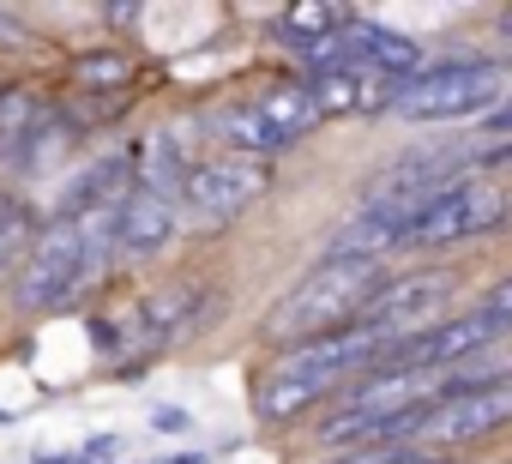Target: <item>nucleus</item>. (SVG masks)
<instances>
[{
    "instance_id": "nucleus-1",
    "label": "nucleus",
    "mask_w": 512,
    "mask_h": 464,
    "mask_svg": "<svg viewBox=\"0 0 512 464\" xmlns=\"http://www.w3.org/2000/svg\"><path fill=\"white\" fill-rule=\"evenodd\" d=\"M115 223H121V205L85 211V217H55L31 242V260L19 272V290H13L19 314H55L73 296H85L109 272V260H121L115 254V236H121Z\"/></svg>"
},
{
    "instance_id": "nucleus-2",
    "label": "nucleus",
    "mask_w": 512,
    "mask_h": 464,
    "mask_svg": "<svg viewBox=\"0 0 512 464\" xmlns=\"http://www.w3.org/2000/svg\"><path fill=\"white\" fill-rule=\"evenodd\" d=\"M380 290H386V278H380V266H374V260L314 266V272H308V284L272 308L266 332H272V338H284V344H296V338H302V344L332 338V332L356 326V320H362V308H368Z\"/></svg>"
},
{
    "instance_id": "nucleus-3",
    "label": "nucleus",
    "mask_w": 512,
    "mask_h": 464,
    "mask_svg": "<svg viewBox=\"0 0 512 464\" xmlns=\"http://www.w3.org/2000/svg\"><path fill=\"white\" fill-rule=\"evenodd\" d=\"M506 211H512L506 187L476 181V175H458L434 205H422V211L404 223L398 248H410V254H434V248H452V242H476V236H488L494 223H506Z\"/></svg>"
},
{
    "instance_id": "nucleus-4",
    "label": "nucleus",
    "mask_w": 512,
    "mask_h": 464,
    "mask_svg": "<svg viewBox=\"0 0 512 464\" xmlns=\"http://www.w3.org/2000/svg\"><path fill=\"white\" fill-rule=\"evenodd\" d=\"M500 79H506L500 61H440V67H422L416 79H404L398 115H410V121H470V115H488L506 97Z\"/></svg>"
},
{
    "instance_id": "nucleus-5",
    "label": "nucleus",
    "mask_w": 512,
    "mask_h": 464,
    "mask_svg": "<svg viewBox=\"0 0 512 464\" xmlns=\"http://www.w3.org/2000/svg\"><path fill=\"white\" fill-rule=\"evenodd\" d=\"M272 187L266 163L260 157H235V151H217V157H199L193 175L181 181L175 205H181V223L187 229H223L229 217H241L253 199Z\"/></svg>"
},
{
    "instance_id": "nucleus-6",
    "label": "nucleus",
    "mask_w": 512,
    "mask_h": 464,
    "mask_svg": "<svg viewBox=\"0 0 512 464\" xmlns=\"http://www.w3.org/2000/svg\"><path fill=\"white\" fill-rule=\"evenodd\" d=\"M446 302H452V278H386V290L362 308V332H374V338H386V344H404V338H416V332H428V326H440L446 320Z\"/></svg>"
},
{
    "instance_id": "nucleus-7",
    "label": "nucleus",
    "mask_w": 512,
    "mask_h": 464,
    "mask_svg": "<svg viewBox=\"0 0 512 464\" xmlns=\"http://www.w3.org/2000/svg\"><path fill=\"white\" fill-rule=\"evenodd\" d=\"M512 416V386H470V392H446L422 410V440H476L488 428H500Z\"/></svg>"
},
{
    "instance_id": "nucleus-8",
    "label": "nucleus",
    "mask_w": 512,
    "mask_h": 464,
    "mask_svg": "<svg viewBox=\"0 0 512 464\" xmlns=\"http://www.w3.org/2000/svg\"><path fill=\"white\" fill-rule=\"evenodd\" d=\"M199 308H205V290H199V284H181V290H163V296L139 302V308L121 320V356H127V362H145L151 350H163L169 338H181Z\"/></svg>"
},
{
    "instance_id": "nucleus-9",
    "label": "nucleus",
    "mask_w": 512,
    "mask_h": 464,
    "mask_svg": "<svg viewBox=\"0 0 512 464\" xmlns=\"http://www.w3.org/2000/svg\"><path fill=\"white\" fill-rule=\"evenodd\" d=\"M121 236H115V254L121 260H151V254H163L169 242H175V229H181V205L175 199H163V193H145V187H133L127 199H121Z\"/></svg>"
},
{
    "instance_id": "nucleus-10",
    "label": "nucleus",
    "mask_w": 512,
    "mask_h": 464,
    "mask_svg": "<svg viewBox=\"0 0 512 464\" xmlns=\"http://www.w3.org/2000/svg\"><path fill=\"white\" fill-rule=\"evenodd\" d=\"M344 43H350V61L368 67V73H380V79H398L404 85V79L422 73V43H410L404 31H386L374 19H350Z\"/></svg>"
},
{
    "instance_id": "nucleus-11",
    "label": "nucleus",
    "mask_w": 512,
    "mask_h": 464,
    "mask_svg": "<svg viewBox=\"0 0 512 464\" xmlns=\"http://www.w3.org/2000/svg\"><path fill=\"white\" fill-rule=\"evenodd\" d=\"M139 187L145 193H163V199H175L181 193V181L193 175V139H187V127H163V133H151L145 145H139Z\"/></svg>"
},
{
    "instance_id": "nucleus-12",
    "label": "nucleus",
    "mask_w": 512,
    "mask_h": 464,
    "mask_svg": "<svg viewBox=\"0 0 512 464\" xmlns=\"http://www.w3.org/2000/svg\"><path fill=\"white\" fill-rule=\"evenodd\" d=\"M211 133L223 139V151H235V157H260V163L278 157V151H290V139L266 121V109L253 103V97H247V103H223V109L211 115Z\"/></svg>"
},
{
    "instance_id": "nucleus-13",
    "label": "nucleus",
    "mask_w": 512,
    "mask_h": 464,
    "mask_svg": "<svg viewBox=\"0 0 512 464\" xmlns=\"http://www.w3.org/2000/svg\"><path fill=\"white\" fill-rule=\"evenodd\" d=\"M253 103L266 109V121H272V127H278L290 145L326 121V115H320V103H314V85H308V79H278V85H266L260 97H253Z\"/></svg>"
},
{
    "instance_id": "nucleus-14",
    "label": "nucleus",
    "mask_w": 512,
    "mask_h": 464,
    "mask_svg": "<svg viewBox=\"0 0 512 464\" xmlns=\"http://www.w3.org/2000/svg\"><path fill=\"white\" fill-rule=\"evenodd\" d=\"M332 386H314V380H290V374H266L260 392H253V410L266 422H296L302 410H314Z\"/></svg>"
},
{
    "instance_id": "nucleus-15",
    "label": "nucleus",
    "mask_w": 512,
    "mask_h": 464,
    "mask_svg": "<svg viewBox=\"0 0 512 464\" xmlns=\"http://www.w3.org/2000/svg\"><path fill=\"white\" fill-rule=\"evenodd\" d=\"M284 31H290V49H308V43H326V37L350 31V13L326 7V0H302V7L284 13Z\"/></svg>"
},
{
    "instance_id": "nucleus-16",
    "label": "nucleus",
    "mask_w": 512,
    "mask_h": 464,
    "mask_svg": "<svg viewBox=\"0 0 512 464\" xmlns=\"http://www.w3.org/2000/svg\"><path fill=\"white\" fill-rule=\"evenodd\" d=\"M127 79H133V61H127L121 49H109V55H79V61H73V85H79V91L121 97Z\"/></svg>"
},
{
    "instance_id": "nucleus-17",
    "label": "nucleus",
    "mask_w": 512,
    "mask_h": 464,
    "mask_svg": "<svg viewBox=\"0 0 512 464\" xmlns=\"http://www.w3.org/2000/svg\"><path fill=\"white\" fill-rule=\"evenodd\" d=\"M25 242H37V236H31V211H25L13 193H0V272L25 254Z\"/></svg>"
},
{
    "instance_id": "nucleus-18",
    "label": "nucleus",
    "mask_w": 512,
    "mask_h": 464,
    "mask_svg": "<svg viewBox=\"0 0 512 464\" xmlns=\"http://www.w3.org/2000/svg\"><path fill=\"white\" fill-rule=\"evenodd\" d=\"M482 133H488V139H506V145H512V91H506V97H500V103H494V109L482 115Z\"/></svg>"
},
{
    "instance_id": "nucleus-19",
    "label": "nucleus",
    "mask_w": 512,
    "mask_h": 464,
    "mask_svg": "<svg viewBox=\"0 0 512 464\" xmlns=\"http://www.w3.org/2000/svg\"><path fill=\"white\" fill-rule=\"evenodd\" d=\"M482 308H488L494 320H506V326H512V278H500V284L482 296Z\"/></svg>"
},
{
    "instance_id": "nucleus-20",
    "label": "nucleus",
    "mask_w": 512,
    "mask_h": 464,
    "mask_svg": "<svg viewBox=\"0 0 512 464\" xmlns=\"http://www.w3.org/2000/svg\"><path fill=\"white\" fill-rule=\"evenodd\" d=\"M151 428H157V434H181V428H187V410H181V404H157V410H151Z\"/></svg>"
},
{
    "instance_id": "nucleus-21",
    "label": "nucleus",
    "mask_w": 512,
    "mask_h": 464,
    "mask_svg": "<svg viewBox=\"0 0 512 464\" xmlns=\"http://www.w3.org/2000/svg\"><path fill=\"white\" fill-rule=\"evenodd\" d=\"M169 464H205V458H199V452H187V458H169Z\"/></svg>"
},
{
    "instance_id": "nucleus-22",
    "label": "nucleus",
    "mask_w": 512,
    "mask_h": 464,
    "mask_svg": "<svg viewBox=\"0 0 512 464\" xmlns=\"http://www.w3.org/2000/svg\"><path fill=\"white\" fill-rule=\"evenodd\" d=\"M500 31H506V37H512V13H500Z\"/></svg>"
},
{
    "instance_id": "nucleus-23",
    "label": "nucleus",
    "mask_w": 512,
    "mask_h": 464,
    "mask_svg": "<svg viewBox=\"0 0 512 464\" xmlns=\"http://www.w3.org/2000/svg\"><path fill=\"white\" fill-rule=\"evenodd\" d=\"M0 422H7V416H0Z\"/></svg>"
}]
</instances>
